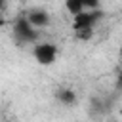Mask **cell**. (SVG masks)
<instances>
[{
  "instance_id": "30bf717a",
  "label": "cell",
  "mask_w": 122,
  "mask_h": 122,
  "mask_svg": "<svg viewBox=\"0 0 122 122\" xmlns=\"http://www.w3.org/2000/svg\"><path fill=\"white\" fill-rule=\"evenodd\" d=\"M120 57H122V46H120Z\"/></svg>"
},
{
  "instance_id": "277c9868",
  "label": "cell",
  "mask_w": 122,
  "mask_h": 122,
  "mask_svg": "<svg viewBox=\"0 0 122 122\" xmlns=\"http://www.w3.org/2000/svg\"><path fill=\"white\" fill-rule=\"evenodd\" d=\"M65 8L67 11L74 17L82 11H88V10H97L99 8V0H65Z\"/></svg>"
},
{
  "instance_id": "3957f363",
  "label": "cell",
  "mask_w": 122,
  "mask_h": 122,
  "mask_svg": "<svg viewBox=\"0 0 122 122\" xmlns=\"http://www.w3.org/2000/svg\"><path fill=\"white\" fill-rule=\"evenodd\" d=\"M103 17V11L97 8V10H88V11H82L78 15L72 17V30H80V29H93L95 23Z\"/></svg>"
},
{
  "instance_id": "6da1fadb",
  "label": "cell",
  "mask_w": 122,
  "mask_h": 122,
  "mask_svg": "<svg viewBox=\"0 0 122 122\" xmlns=\"http://www.w3.org/2000/svg\"><path fill=\"white\" fill-rule=\"evenodd\" d=\"M13 36L21 44H34L36 38H38V30L30 25V21L27 19V15H21L13 23Z\"/></svg>"
},
{
  "instance_id": "52a82bcc",
  "label": "cell",
  "mask_w": 122,
  "mask_h": 122,
  "mask_svg": "<svg viewBox=\"0 0 122 122\" xmlns=\"http://www.w3.org/2000/svg\"><path fill=\"white\" fill-rule=\"evenodd\" d=\"M74 34L78 40H90L93 36V29H80V30H74Z\"/></svg>"
},
{
  "instance_id": "9c48e42d",
  "label": "cell",
  "mask_w": 122,
  "mask_h": 122,
  "mask_svg": "<svg viewBox=\"0 0 122 122\" xmlns=\"http://www.w3.org/2000/svg\"><path fill=\"white\" fill-rule=\"evenodd\" d=\"M118 84H122V71H120V74H118Z\"/></svg>"
},
{
  "instance_id": "7a4b0ae2",
  "label": "cell",
  "mask_w": 122,
  "mask_h": 122,
  "mask_svg": "<svg viewBox=\"0 0 122 122\" xmlns=\"http://www.w3.org/2000/svg\"><path fill=\"white\" fill-rule=\"evenodd\" d=\"M32 55H34L36 63H40V65H44V67H50V65H53L55 59H57V48H55V44H51V42H40V44H34Z\"/></svg>"
},
{
  "instance_id": "8fae6325",
  "label": "cell",
  "mask_w": 122,
  "mask_h": 122,
  "mask_svg": "<svg viewBox=\"0 0 122 122\" xmlns=\"http://www.w3.org/2000/svg\"><path fill=\"white\" fill-rule=\"evenodd\" d=\"M0 25H2V19H0Z\"/></svg>"
},
{
  "instance_id": "ba28073f",
  "label": "cell",
  "mask_w": 122,
  "mask_h": 122,
  "mask_svg": "<svg viewBox=\"0 0 122 122\" xmlns=\"http://www.w3.org/2000/svg\"><path fill=\"white\" fill-rule=\"evenodd\" d=\"M6 6H8V2H6V0H0V13L6 11Z\"/></svg>"
},
{
  "instance_id": "5b68a950",
  "label": "cell",
  "mask_w": 122,
  "mask_h": 122,
  "mask_svg": "<svg viewBox=\"0 0 122 122\" xmlns=\"http://www.w3.org/2000/svg\"><path fill=\"white\" fill-rule=\"evenodd\" d=\"M25 15H27V19L30 21V25L34 29H44V27L50 25V13L46 10H42V8H32Z\"/></svg>"
},
{
  "instance_id": "8992f818",
  "label": "cell",
  "mask_w": 122,
  "mask_h": 122,
  "mask_svg": "<svg viewBox=\"0 0 122 122\" xmlns=\"http://www.w3.org/2000/svg\"><path fill=\"white\" fill-rule=\"evenodd\" d=\"M55 97H57V99H59L63 105H67V107H71V105H74V103H76V93H74L72 90H67V88L57 90Z\"/></svg>"
}]
</instances>
